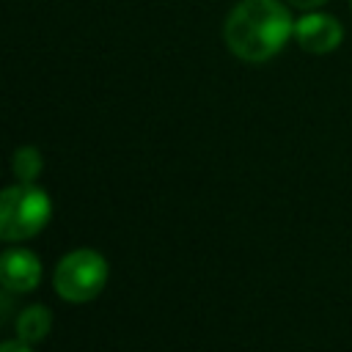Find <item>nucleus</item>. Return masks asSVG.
Masks as SVG:
<instances>
[{"mask_svg": "<svg viewBox=\"0 0 352 352\" xmlns=\"http://www.w3.org/2000/svg\"><path fill=\"white\" fill-rule=\"evenodd\" d=\"M292 36L294 19L280 0H239L223 22L226 47L248 63L275 58Z\"/></svg>", "mask_w": 352, "mask_h": 352, "instance_id": "f257e3e1", "label": "nucleus"}, {"mask_svg": "<svg viewBox=\"0 0 352 352\" xmlns=\"http://www.w3.org/2000/svg\"><path fill=\"white\" fill-rule=\"evenodd\" d=\"M50 195L36 184H14L0 195V236L8 242L38 234L50 220Z\"/></svg>", "mask_w": 352, "mask_h": 352, "instance_id": "f03ea898", "label": "nucleus"}, {"mask_svg": "<svg viewBox=\"0 0 352 352\" xmlns=\"http://www.w3.org/2000/svg\"><path fill=\"white\" fill-rule=\"evenodd\" d=\"M107 283V261L102 253L80 248L66 253L55 267V292L66 302H88Z\"/></svg>", "mask_w": 352, "mask_h": 352, "instance_id": "7ed1b4c3", "label": "nucleus"}, {"mask_svg": "<svg viewBox=\"0 0 352 352\" xmlns=\"http://www.w3.org/2000/svg\"><path fill=\"white\" fill-rule=\"evenodd\" d=\"M344 38V28L336 16L319 14V11H305L300 19H294V41L300 50L311 55H327L333 52Z\"/></svg>", "mask_w": 352, "mask_h": 352, "instance_id": "20e7f679", "label": "nucleus"}, {"mask_svg": "<svg viewBox=\"0 0 352 352\" xmlns=\"http://www.w3.org/2000/svg\"><path fill=\"white\" fill-rule=\"evenodd\" d=\"M0 275L8 292H33L41 280V261L25 248H8L0 258Z\"/></svg>", "mask_w": 352, "mask_h": 352, "instance_id": "39448f33", "label": "nucleus"}, {"mask_svg": "<svg viewBox=\"0 0 352 352\" xmlns=\"http://www.w3.org/2000/svg\"><path fill=\"white\" fill-rule=\"evenodd\" d=\"M52 327V314L44 305H28L19 316H16V338L36 344L41 341Z\"/></svg>", "mask_w": 352, "mask_h": 352, "instance_id": "423d86ee", "label": "nucleus"}, {"mask_svg": "<svg viewBox=\"0 0 352 352\" xmlns=\"http://www.w3.org/2000/svg\"><path fill=\"white\" fill-rule=\"evenodd\" d=\"M41 165H44V160H41V151H38L36 146H19V148L14 151L11 168H14V176H16L19 182L33 184L36 176L41 173Z\"/></svg>", "mask_w": 352, "mask_h": 352, "instance_id": "0eeeda50", "label": "nucleus"}, {"mask_svg": "<svg viewBox=\"0 0 352 352\" xmlns=\"http://www.w3.org/2000/svg\"><path fill=\"white\" fill-rule=\"evenodd\" d=\"M0 352H33V349H30L28 341H22V338H11V341H3Z\"/></svg>", "mask_w": 352, "mask_h": 352, "instance_id": "6e6552de", "label": "nucleus"}, {"mask_svg": "<svg viewBox=\"0 0 352 352\" xmlns=\"http://www.w3.org/2000/svg\"><path fill=\"white\" fill-rule=\"evenodd\" d=\"M289 6H294V8H300V11H314V8H319V6H324L327 0H286Z\"/></svg>", "mask_w": 352, "mask_h": 352, "instance_id": "1a4fd4ad", "label": "nucleus"}, {"mask_svg": "<svg viewBox=\"0 0 352 352\" xmlns=\"http://www.w3.org/2000/svg\"><path fill=\"white\" fill-rule=\"evenodd\" d=\"M349 6H352V0H349Z\"/></svg>", "mask_w": 352, "mask_h": 352, "instance_id": "9d476101", "label": "nucleus"}]
</instances>
